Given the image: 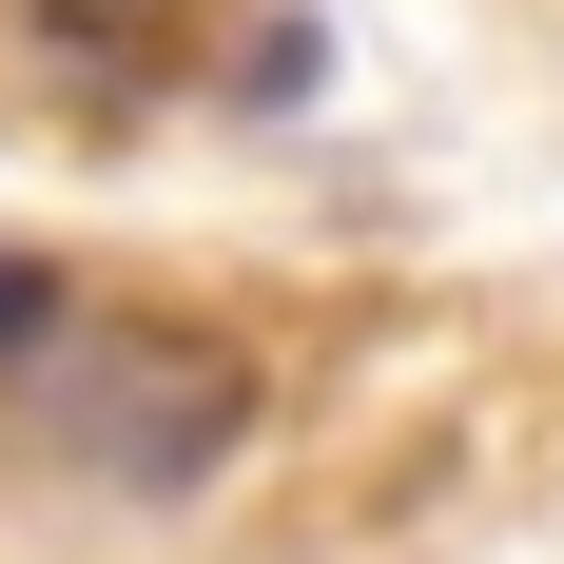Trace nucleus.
<instances>
[{
    "label": "nucleus",
    "instance_id": "1",
    "mask_svg": "<svg viewBox=\"0 0 564 564\" xmlns=\"http://www.w3.org/2000/svg\"><path fill=\"white\" fill-rule=\"evenodd\" d=\"M20 390H40V429L98 467V487H137V507H175V487H215V467L253 448V370L195 350V332H156V312H78Z\"/></svg>",
    "mask_w": 564,
    "mask_h": 564
},
{
    "label": "nucleus",
    "instance_id": "2",
    "mask_svg": "<svg viewBox=\"0 0 564 564\" xmlns=\"http://www.w3.org/2000/svg\"><path fill=\"white\" fill-rule=\"evenodd\" d=\"M58 332H78V292H58L40 253H20V234H0V370H40Z\"/></svg>",
    "mask_w": 564,
    "mask_h": 564
}]
</instances>
